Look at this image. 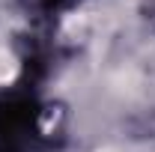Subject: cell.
Returning <instances> with one entry per match:
<instances>
[{
    "instance_id": "6da1fadb",
    "label": "cell",
    "mask_w": 155,
    "mask_h": 152,
    "mask_svg": "<svg viewBox=\"0 0 155 152\" xmlns=\"http://www.w3.org/2000/svg\"><path fill=\"white\" fill-rule=\"evenodd\" d=\"M36 107L30 95H6L0 101V152H30L36 140Z\"/></svg>"
}]
</instances>
